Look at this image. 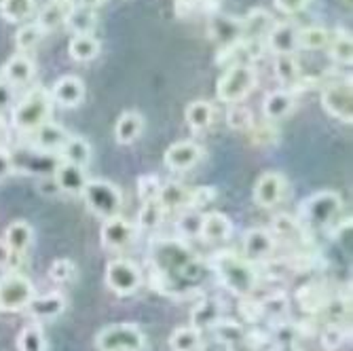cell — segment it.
Wrapping results in <instances>:
<instances>
[{"label":"cell","mask_w":353,"mask_h":351,"mask_svg":"<svg viewBox=\"0 0 353 351\" xmlns=\"http://www.w3.org/2000/svg\"><path fill=\"white\" fill-rule=\"evenodd\" d=\"M210 330H212L214 339L222 345H233V343H239L248 337V328H243L235 320H229V317H220Z\"/></svg>","instance_id":"cell-40"},{"label":"cell","mask_w":353,"mask_h":351,"mask_svg":"<svg viewBox=\"0 0 353 351\" xmlns=\"http://www.w3.org/2000/svg\"><path fill=\"white\" fill-rule=\"evenodd\" d=\"M170 349L172 351H201L203 349L201 330H197L195 326H178L170 334Z\"/></svg>","instance_id":"cell-33"},{"label":"cell","mask_w":353,"mask_h":351,"mask_svg":"<svg viewBox=\"0 0 353 351\" xmlns=\"http://www.w3.org/2000/svg\"><path fill=\"white\" fill-rule=\"evenodd\" d=\"M152 283L168 297H186L199 290L205 269L201 259L182 239H159L148 250Z\"/></svg>","instance_id":"cell-1"},{"label":"cell","mask_w":353,"mask_h":351,"mask_svg":"<svg viewBox=\"0 0 353 351\" xmlns=\"http://www.w3.org/2000/svg\"><path fill=\"white\" fill-rule=\"evenodd\" d=\"M201 222H203V212L190 210V208L180 210V218L176 222L180 237L182 239H195V237H199V233H201Z\"/></svg>","instance_id":"cell-45"},{"label":"cell","mask_w":353,"mask_h":351,"mask_svg":"<svg viewBox=\"0 0 353 351\" xmlns=\"http://www.w3.org/2000/svg\"><path fill=\"white\" fill-rule=\"evenodd\" d=\"M21 257H17V254L11 252L9 243L5 239H0V269H11L15 271V267L19 265Z\"/></svg>","instance_id":"cell-56"},{"label":"cell","mask_w":353,"mask_h":351,"mask_svg":"<svg viewBox=\"0 0 353 351\" xmlns=\"http://www.w3.org/2000/svg\"><path fill=\"white\" fill-rule=\"evenodd\" d=\"M49 93L53 104H59L61 108H77L85 100V83L74 74H66L53 83Z\"/></svg>","instance_id":"cell-17"},{"label":"cell","mask_w":353,"mask_h":351,"mask_svg":"<svg viewBox=\"0 0 353 351\" xmlns=\"http://www.w3.org/2000/svg\"><path fill=\"white\" fill-rule=\"evenodd\" d=\"M273 26H275V17L267 9H252L241 19V39L265 43Z\"/></svg>","instance_id":"cell-22"},{"label":"cell","mask_w":353,"mask_h":351,"mask_svg":"<svg viewBox=\"0 0 353 351\" xmlns=\"http://www.w3.org/2000/svg\"><path fill=\"white\" fill-rule=\"evenodd\" d=\"M273 3L285 15H299L309 7L311 0H273Z\"/></svg>","instance_id":"cell-55"},{"label":"cell","mask_w":353,"mask_h":351,"mask_svg":"<svg viewBox=\"0 0 353 351\" xmlns=\"http://www.w3.org/2000/svg\"><path fill=\"white\" fill-rule=\"evenodd\" d=\"M203 157V148L192 142V140H182V142H174L172 146H168L165 154H163V163L170 172L182 174L195 168Z\"/></svg>","instance_id":"cell-12"},{"label":"cell","mask_w":353,"mask_h":351,"mask_svg":"<svg viewBox=\"0 0 353 351\" xmlns=\"http://www.w3.org/2000/svg\"><path fill=\"white\" fill-rule=\"evenodd\" d=\"M269 231L273 233V237H279V239H294L301 233H305L303 227H301V222H299V218H294L290 214L275 216Z\"/></svg>","instance_id":"cell-47"},{"label":"cell","mask_w":353,"mask_h":351,"mask_svg":"<svg viewBox=\"0 0 353 351\" xmlns=\"http://www.w3.org/2000/svg\"><path fill=\"white\" fill-rule=\"evenodd\" d=\"M70 134L68 130H63L61 125L53 123V121H47L43 123L34 134H30V146L37 148L45 154H59L61 148L66 146Z\"/></svg>","instance_id":"cell-15"},{"label":"cell","mask_w":353,"mask_h":351,"mask_svg":"<svg viewBox=\"0 0 353 351\" xmlns=\"http://www.w3.org/2000/svg\"><path fill=\"white\" fill-rule=\"evenodd\" d=\"M212 271L224 288L237 299H248L259 288V271L254 269V263L233 250L216 252L212 257Z\"/></svg>","instance_id":"cell-2"},{"label":"cell","mask_w":353,"mask_h":351,"mask_svg":"<svg viewBox=\"0 0 353 351\" xmlns=\"http://www.w3.org/2000/svg\"><path fill=\"white\" fill-rule=\"evenodd\" d=\"M322 106L324 110L334 117L336 121L351 125L353 123V91H351V81H336L328 83L322 89Z\"/></svg>","instance_id":"cell-10"},{"label":"cell","mask_w":353,"mask_h":351,"mask_svg":"<svg viewBox=\"0 0 353 351\" xmlns=\"http://www.w3.org/2000/svg\"><path fill=\"white\" fill-rule=\"evenodd\" d=\"M233 235V220L224 212H205L199 239L208 243H222Z\"/></svg>","instance_id":"cell-24"},{"label":"cell","mask_w":353,"mask_h":351,"mask_svg":"<svg viewBox=\"0 0 353 351\" xmlns=\"http://www.w3.org/2000/svg\"><path fill=\"white\" fill-rule=\"evenodd\" d=\"M176 15L182 19L192 17H210L218 11L220 0H176Z\"/></svg>","instance_id":"cell-38"},{"label":"cell","mask_w":353,"mask_h":351,"mask_svg":"<svg viewBox=\"0 0 353 351\" xmlns=\"http://www.w3.org/2000/svg\"><path fill=\"white\" fill-rule=\"evenodd\" d=\"M273 70L277 81L283 85V89L288 91H303L311 85V79H307L301 70V63L296 59V55H277L275 63H273Z\"/></svg>","instance_id":"cell-16"},{"label":"cell","mask_w":353,"mask_h":351,"mask_svg":"<svg viewBox=\"0 0 353 351\" xmlns=\"http://www.w3.org/2000/svg\"><path fill=\"white\" fill-rule=\"evenodd\" d=\"M13 174V159L7 148L0 146V180H5Z\"/></svg>","instance_id":"cell-57"},{"label":"cell","mask_w":353,"mask_h":351,"mask_svg":"<svg viewBox=\"0 0 353 351\" xmlns=\"http://www.w3.org/2000/svg\"><path fill=\"white\" fill-rule=\"evenodd\" d=\"M136 237H138V227L132 225V222L127 218H123L121 214L104 220V227L100 231L102 245L106 250H112V252L130 248L136 241Z\"/></svg>","instance_id":"cell-11"},{"label":"cell","mask_w":353,"mask_h":351,"mask_svg":"<svg viewBox=\"0 0 353 351\" xmlns=\"http://www.w3.org/2000/svg\"><path fill=\"white\" fill-rule=\"evenodd\" d=\"M184 119L186 123L192 127V130H208V127L212 125L214 121V106L205 100H195V102H190L184 110Z\"/></svg>","instance_id":"cell-39"},{"label":"cell","mask_w":353,"mask_h":351,"mask_svg":"<svg viewBox=\"0 0 353 351\" xmlns=\"http://www.w3.org/2000/svg\"><path fill=\"white\" fill-rule=\"evenodd\" d=\"M77 277H79V269H77V265L70 259H57L49 267V279L59 283V285L72 283Z\"/></svg>","instance_id":"cell-48"},{"label":"cell","mask_w":353,"mask_h":351,"mask_svg":"<svg viewBox=\"0 0 353 351\" xmlns=\"http://www.w3.org/2000/svg\"><path fill=\"white\" fill-rule=\"evenodd\" d=\"M106 285L117 297H132L140 290L142 285V271L130 259H117L106 265Z\"/></svg>","instance_id":"cell-9"},{"label":"cell","mask_w":353,"mask_h":351,"mask_svg":"<svg viewBox=\"0 0 353 351\" xmlns=\"http://www.w3.org/2000/svg\"><path fill=\"white\" fill-rule=\"evenodd\" d=\"M68 53L74 61H93L100 55V41L93 34H74L68 43Z\"/></svg>","instance_id":"cell-35"},{"label":"cell","mask_w":353,"mask_h":351,"mask_svg":"<svg viewBox=\"0 0 353 351\" xmlns=\"http://www.w3.org/2000/svg\"><path fill=\"white\" fill-rule=\"evenodd\" d=\"M74 5H77V0H49L47 5L41 7L37 23L41 26L45 34L47 32H53L59 26H66Z\"/></svg>","instance_id":"cell-23"},{"label":"cell","mask_w":353,"mask_h":351,"mask_svg":"<svg viewBox=\"0 0 353 351\" xmlns=\"http://www.w3.org/2000/svg\"><path fill=\"white\" fill-rule=\"evenodd\" d=\"M39 190L43 195H57L59 193V188H57V184H55V180H53V176H41L39 178Z\"/></svg>","instance_id":"cell-58"},{"label":"cell","mask_w":353,"mask_h":351,"mask_svg":"<svg viewBox=\"0 0 353 351\" xmlns=\"http://www.w3.org/2000/svg\"><path fill=\"white\" fill-rule=\"evenodd\" d=\"M208 32L214 41H218L222 47H229L237 41H241V19L235 15H227L216 11L208 17Z\"/></svg>","instance_id":"cell-18"},{"label":"cell","mask_w":353,"mask_h":351,"mask_svg":"<svg viewBox=\"0 0 353 351\" xmlns=\"http://www.w3.org/2000/svg\"><path fill=\"white\" fill-rule=\"evenodd\" d=\"M45 32L41 30V26L34 21V23H23L17 34H15V47L19 49V53H30L32 49H37L39 43L43 41Z\"/></svg>","instance_id":"cell-46"},{"label":"cell","mask_w":353,"mask_h":351,"mask_svg":"<svg viewBox=\"0 0 353 351\" xmlns=\"http://www.w3.org/2000/svg\"><path fill=\"white\" fill-rule=\"evenodd\" d=\"M218 195V190L214 186H197L190 188V197H188V208L190 210H199L203 212Z\"/></svg>","instance_id":"cell-52"},{"label":"cell","mask_w":353,"mask_h":351,"mask_svg":"<svg viewBox=\"0 0 353 351\" xmlns=\"http://www.w3.org/2000/svg\"><path fill=\"white\" fill-rule=\"evenodd\" d=\"M277 239L269 229L254 227L243 235V259L250 263H265L273 257Z\"/></svg>","instance_id":"cell-14"},{"label":"cell","mask_w":353,"mask_h":351,"mask_svg":"<svg viewBox=\"0 0 353 351\" xmlns=\"http://www.w3.org/2000/svg\"><path fill=\"white\" fill-rule=\"evenodd\" d=\"M328 41H330V30H326L324 26H303V28H299V34H296L299 49L319 51V49L328 47Z\"/></svg>","instance_id":"cell-34"},{"label":"cell","mask_w":353,"mask_h":351,"mask_svg":"<svg viewBox=\"0 0 353 351\" xmlns=\"http://www.w3.org/2000/svg\"><path fill=\"white\" fill-rule=\"evenodd\" d=\"M239 309H241V317L248 322V324H259L263 322V307H261V301H252V297L248 299H241L239 303Z\"/></svg>","instance_id":"cell-54"},{"label":"cell","mask_w":353,"mask_h":351,"mask_svg":"<svg viewBox=\"0 0 353 351\" xmlns=\"http://www.w3.org/2000/svg\"><path fill=\"white\" fill-rule=\"evenodd\" d=\"M5 136H7V125H5V119L0 117V140H5Z\"/></svg>","instance_id":"cell-61"},{"label":"cell","mask_w":353,"mask_h":351,"mask_svg":"<svg viewBox=\"0 0 353 351\" xmlns=\"http://www.w3.org/2000/svg\"><path fill=\"white\" fill-rule=\"evenodd\" d=\"M95 23H98V13L93 9L81 7V5H74L70 17L66 21V26L74 32V34H93Z\"/></svg>","instance_id":"cell-42"},{"label":"cell","mask_w":353,"mask_h":351,"mask_svg":"<svg viewBox=\"0 0 353 351\" xmlns=\"http://www.w3.org/2000/svg\"><path fill=\"white\" fill-rule=\"evenodd\" d=\"M51 176L59 188V193H66V195H81L83 188L89 182L87 170H83L74 163H68V161H57Z\"/></svg>","instance_id":"cell-19"},{"label":"cell","mask_w":353,"mask_h":351,"mask_svg":"<svg viewBox=\"0 0 353 351\" xmlns=\"http://www.w3.org/2000/svg\"><path fill=\"white\" fill-rule=\"evenodd\" d=\"M256 83H259V74H256L254 66H250V63H237V66H229L218 79L216 95L220 102L229 106L241 104L254 91Z\"/></svg>","instance_id":"cell-5"},{"label":"cell","mask_w":353,"mask_h":351,"mask_svg":"<svg viewBox=\"0 0 353 351\" xmlns=\"http://www.w3.org/2000/svg\"><path fill=\"white\" fill-rule=\"evenodd\" d=\"M3 239L9 243L13 254H17V257L23 259L26 252L32 248V243H34V229H32V225L28 220H13L7 227Z\"/></svg>","instance_id":"cell-28"},{"label":"cell","mask_w":353,"mask_h":351,"mask_svg":"<svg viewBox=\"0 0 353 351\" xmlns=\"http://www.w3.org/2000/svg\"><path fill=\"white\" fill-rule=\"evenodd\" d=\"M17 351H47V337L41 322L26 324L17 334Z\"/></svg>","instance_id":"cell-36"},{"label":"cell","mask_w":353,"mask_h":351,"mask_svg":"<svg viewBox=\"0 0 353 351\" xmlns=\"http://www.w3.org/2000/svg\"><path fill=\"white\" fill-rule=\"evenodd\" d=\"M294 106H296V93L288 91V89L271 91L267 98H265V102H263L265 121L277 123V121L285 119L288 114H292Z\"/></svg>","instance_id":"cell-26"},{"label":"cell","mask_w":353,"mask_h":351,"mask_svg":"<svg viewBox=\"0 0 353 351\" xmlns=\"http://www.w3.org/2000/svg\"><path fill=\"white\" fill-rule=\"evenodd\" d=\"M330 297L319 283H305L296 290V303L305 313H322Z\"/></svg>","instance_id":"cell-30"},{"label":"cell","mask_w":353,"mask_h":351,"mask_svg":"<svg viewBox=\"0 0 353 351\" xmlns=\"http://www.w3.org/2000/svg\"><path fill=\"white\" fill-rule=\"evenodd\" d=\"M347 337H349V332H347L341 324L330 322V324L324 328V332H322V345H324L326 351H336V349L345 343Z\"/></svg>","instance_id":"cell-53"},{"label":"cell","mask_w":353,"mask_h":351,"mask_svg":"<svg viewBox=\"0 0 353 351\" xmlns=\"http://www.w3.org/2000/svg\"><path fill=\"white\" fill-rule=\"evenodd\" d=\"M95 347L98 351H144L146 337L138 324L119 322L104 326L95 334Z\"/></svg>","instance_id":"cell-7"},{"label":"cell","mask_w":353,"mask_h":351,"mask_svg":"<svg viewBox=\"0 0 353 351\" xmlns=\"http://www.w3.org/2000/svg\"><path fill=\"white\" fill-rule=\"evenodd\" d=\"M328 53L339 63H351V59H353V41H351L349 32H345V30L330 32Z\"/></svg>","instance_id":"cell-41"},{"label":"cell","mask_w":353,"mask_h":351,"mask_svg":"<svg viewBox=\"0 0 353 351\" xmlns=\"http://www.w3.org/2000/svg\"><path fill=\"white\" fill-rule=\"evenodd\" d=\"M28 315L34 317L37 322H51L66 311V297L61 292H49V294H34L26 307Z\"/></svg>","instance_id":"cell-20"},{"label":"cell","mask_w":353,"mask_h":351,"mask_svg":"<svg viewBox=\"0 0 353 351\" xmlns=\"http://www.w3.org/2000/svg\"><path fill=\"white\" fill-rule=\"evenodd\" d=\"M220 317H224L220 301L218 299H203L190 315V322H192L190 326H195L197 330H210Z\"/></svg>","instance_id":"cell-31"},{"label":"cell","mask_w":353,"mask_h":351,"mask_svg":"<svg viewBox=\"0 0 353 351\" xmlns=\"http://www.w3.org/2000/svg\"><path fill=\"white\" fill-rule=\"evenodd\" d=\"M343 210V199L336 190H317L299 205V222L303 231H322L332 227Z\"/></svg>","instance_id":"cell-4"},{"label":"cell","mask_w":353,"mask_h":351,"mask_svg":"<svg viewBox=\"0 0 353 351\" xmlns=\"http://www.w3.org/2000/svg\"><path fill=\"white\" fill-rule=\"evenodd\" d=\"M136 186H138V195H140L142 201H152V199L159 197V193H161L163 182L157 174H144V176L138 178Z\"/></svg>","instance_id":"cell-51"},{"label":"cell","mask_w":353,"mask_h":351,"mask_svg":"<svg viewBox=\"0 0 353 351\" xmlns=\"http://www.w3.org/2000/svg\"><path fill=\"white\" fill-rule=\"evenodd\" d=\"M188 197H190V188H186L182 182L172 180V182H163L157 201L161 203V208L168 214V212H180L188 208Z\"/></svg>","instance_id":"cell-29"},{"label":"cell","mask_w":353,"mask_h":351,"mask_svg":"<svg viewBox=\"0 0 353 351\" xmlns=\"http://www.w3.org/2000/svg\"><path fill=\"white\" fill-rule=\"evenodd\" d=\"M37 74V63L30 57V53H17L3 66V81L11 87L28 85Z\"/></svg>","instance_id":"cell-25"},{"label":"cell","mask_w":353,"mask_h":351,"mask_svg":"<svg viewBox=\"0 0 353 351\" xmlns=\"http://www.w3.org/2000/svg\"><path fill=\"white\" fill-rule=\"evenodd\" d=\"M37 11L34 0H0V15L9 23H23Z\"/></svg>","instance_id":"cell-37"},{"label":"cell","mask_w":353,"mask_h":351,"mask_svg":"<svg viewBox=\"0 0 353 351\" xmlns=\"http://www.w3.org/2000/svg\"><path fill=\"white\" fill-rule=\"evenodd\" d=\"M11 100H13V93H11V85L0 81V110H5L11 106Z\"/></svg>","instance_id":"cell-59"},{"label":"cell","mask_w":353,"mask_h":351,"mask_svg":"<svg viewBox=\"0 0 353 351\" xmlns=\"http://www.w3.org/2000/svg\"><path fill=\"white\" fill-rule=\"evenodd\" d=\"M250 134H252L254 144H259V146H273L279 140V130L271 121H265V123H259V125L254 123Z\"/></svg>","instance_id":"cell-49"},{"label":"cell","mask_w":353,"mask_h":351,"mask_svg":"<svg viewBox=\"0 0 353 351\" xmlns=\"http://www.w3.org/2000/svg\"><path fill=\"white\" fill-rule=\"evenodd\" d=\"M285 178L279 172H265L254 184V203L265 210H271L277 203H281V199L285 197Z\"/></svg>","instance_id":"cell-13"},{"label":"cell","mask_w":353,"mask_h":351,"mask_svg":"<svg viewBox=\"0 0 353 351\" xmlns=\"http://www.w3.org/2000/svg\"><path fill=\"white\" fill-rule=\"evenodd\" d=\"M299 26L292 21H275L273 30L265 41V47H269L275 55H294L299 51L296 45Z\"/></svg>","instance_id":"cell-21"},{"label":"cell","mask_w":353,"mask_h":351,"mask_svg":"<svg viewBox=\"0 0 353 351\" xmlns=\"http://www.w3.org/2000/svg\"><path fill=\"white\" fill-rule=\"evenodd\" d=\"M37 290L26 275L17 271H7L0 277V313H19L26 311Z\"/></svg>","instance_id":"cell-8"},{"label":"cell","mask_w":353,"mask_h":351,"mask_svg":"<svg viewBox=\"0 0 353 351\" xmlns=\"http://www.w3.org/2000/svg\"><path fill=\"white\" fill-rule=\"evenodd\" d=\"M51 93L45 87H34L30 89L23 98L17 102L11 114V125L23 136L34 134L39 127L47 121H51Z\"/></svg>","instance_id":"cell-3"},{"label":"cell","mask_w":353,"mask_h":351,"mask_svg":"<svg viewBox=\"0 0 353 351\" xmlns=\"http://www.w3.org/2000/svg\"><path fill=\"white\" fill-rule=\"evenodd\" d=\"M227 351H256V347L250 343V339L245 337L243 341L239 343H233V345H227Z\"/></svg>","instance_id":"cell-60"},{"label":"cell","mask_w":353,"mask_h":351,"mask_svg":"<svg viewBox=\"0 0 353 351\" xmlns=\"http://www.w3.org/2000/svg\"><path fill=\"white\" fill-rule=\"evenodd\" d=\"M227 123L231 130H237V132H250L252 125H254V117L252 112L241 106V104H231L229 106V112H227Z\"/></svg>","instance_id":"cell-50"},{"label":"cell","mask_w":353,"mask_h":351,"mask_svg":"<svg viewBox=\"0 0 353 351\" xmlns=\"http://www.w3.org/2000/svg\"><path fill=\"white\" fill-rule=\"evenodd\" d=\"M165 220V210L157 199L142 201V210L138 214V229L142 231H157Z\"/></svg>","instance_id":"cell-43"},{"label":"cell","mask_w":353,"mask_h":351,"mask_svg":"<svg viewBox=\"0 0 353 351\" xmlns=\"http://www.w3.org/2000/svg\"><path fill=\"white\" fill-rule=\"evenodd\" d=\"M142 132H144V117L136 110L123 112L114 123V140L121 146L134 144L142 136Z\"/></svg>","instance_id":"cell-27"},{"label":"cell","mask_w":353,"mask_h":351,"mask_svg":"<svg viewBox=\"0 0 353 351\" xmlns=\"http://www.w3.org/2000/svg\"><path fill=\"white\" fill-rule=\"evenodd\" d=\"M81 197L85 199V205L102 220H108L112 216L121 214L123 208V193L121 188L108 180L102 178H89L87 186L83 188Z\"/></svg>","instance_id":"cell-6"},{"label":"cell","mask_w":353,"mask_h":351,"mask_svg":"<svg viewBox=\"0 0 353 351\" xmlns=\"http://www.w3.org/2000/svg\"><path fill=\"white\" fill-rule=\"evenodd\" d=\"M261 307H263V320L281 324L285 320L288 309H290V303H288V297L283 292H275L269 294L265 301H261Z\"/></svg>","instance_id":"cell-44"},{"label":"cell","mask_w":353,"mask_h":351,"mask_svg":"<svg viewBox=\"0 0 353 351\" xmlns=\"http://www.w3.org/2000/svg\"><path fill=\"white\" fill-rule=\"evenodd\" d=\"M59 154H61V161H68V163H74V166L87 170L89 163H91V154H93V150H91V144H89L85 138H81V136H70L68 142H66V146L61 148Z\"/></svg>","instance_id":"cell-32"}]
</instances>
